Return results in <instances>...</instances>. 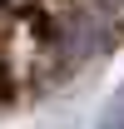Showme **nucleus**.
I'll list each match as a JSON object with an SVG mask.
<instances>
[{
	"label": "nucleus",
	"instance_id": "1",
	"mask_svg": "<svg viewBox=\"0 0 124 129\" xmlns=\"http://www.w3.org/2000/svg\"><path fill=\"white\" fill-rule=\"evenodd\" d=\"M94 129H124V89H114L104 104V114H99V124Z\"/></svg>",
	"mask_w": 124,
	"mask_h": 129
}]
</instances>
